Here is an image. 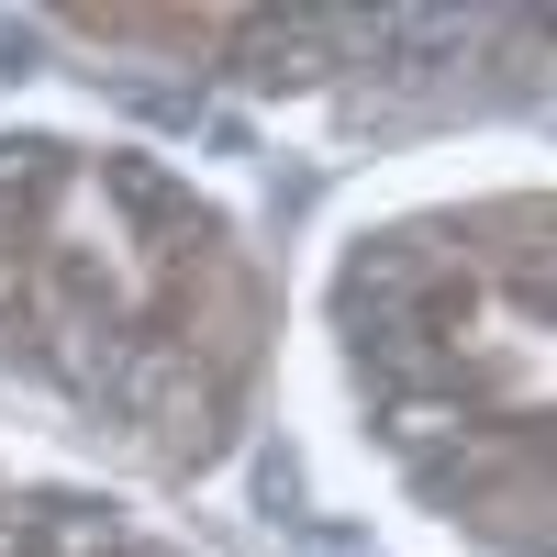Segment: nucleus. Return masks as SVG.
Returning a JSON list of instances; mask_svg holds the SVG:
<instances>
[{
  "label": "nucleus",
  "mask_w": 557,
  "mask_h": 557,
  "mask_svg": "<svg viewBox=\"0 0 557 557\" xmlns=\"http://www.w3.org/2000/svg\"><path fill=\"white\" fill-rule=\"evenodd\" d=\"M0 557H123V513H112V502L34 491L23 513H0Z\"/></svg>",
  "instance_id": "nucleus-1"
},
{
  "label": "nucleus",
  "mask_w": 557,
  "mask_h": 557,
  "mask_svg": "<svg viewBox=\"0 0 557 557\" xmlns=\"http://www.w3.org/2000/svg\"><path fill=\"white\" fill-rule=\"evenodd\" d=\"M502 278H513V301H535V312L557 323V212L513 223V246H502Z\"/></svg>",
  "instance_id": "nucleus-2"
}]
</instances>
